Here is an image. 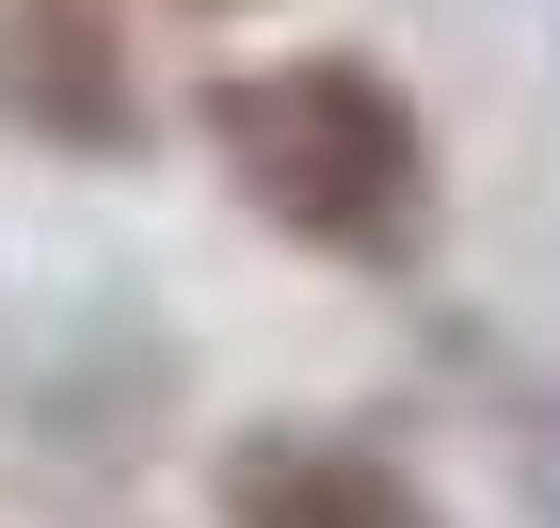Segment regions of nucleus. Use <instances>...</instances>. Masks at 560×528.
I'll list each match as a JSON object with an SVG mask.
<instances>
[{"mask_svg":"<svg viewBox=\"0 0 560 528\" xmlns=\"http://www.w3.org/2000/svg\"><path fill=\"white\" fill-rule=\"evenodd\" d=\"M0 113L33 144H129V16L113 0H0Z\"/></svg>","mask_w":560,"mask_h":528,"instance_id":"nucleus-2","label":"nucleus"},{"mask_svg":"<svg viewBox=\"0 0 560 528\" xmlns=\"http://www.w3.org/2000/svg\"><path fill=\"white\" fill-rule=\"evenodd\" d=\"M192 129H209V161L241 176L257 224H289V240H320L352 272H400L432 240V129H417V96L385 64H352V48L224 64L192 96Z\"/></svg>","mask_w":560,"mask_h":528,"instance_id":"nucleus-1","label":"nucleus"},{"mask_svg":"<svg viewBox=\"0 0 560 528\" xmlns=\"http://www.w3.org/2000/svg\"><path fill=\"white\" fill-rule=\"evenodd\" d=\"M209 16H224V0H209Z\"/></svg>","mask_w":560,"mask_h":528,"instance_id":"nucleus-4","label":"nucleus"},{"mask_svg":"<svg viewBox=\"0 0 560 528\" xmlns=\"http://www.w3.org/2000/svg\"><path fill=\"white\" fill-rule=\"evenodd\" d=\"M224 528H417V496L352 433H241L224 448Z\"/></svg>","mask_w":560,"mask_h":528,"instance_id":"nucleus-3","label":"nucleus"}]
</instances>
